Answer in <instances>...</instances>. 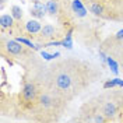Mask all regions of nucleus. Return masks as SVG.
<instances>
[{
	"instance_id": "423d86ee",
	"label": "nucleus",
	"mask_w": 123,
	"mask_h": 123,
	"mask_svg": "<svg viewBox=\"0 0 123 123\" xmlns=\"http://www.w3.org/2000/svg\"><path fill=\"white\" fill-rule=\"evenodd\" d=\"M88 8L94 15H98V17H108L105 13H108L105 6L101 3V1H90L88 3Z\"/></svg>"
},
{
	"instance_id": "0eeeda50",
	"label": "nucleus",
	"mask_w": 123,
	"mask_h": 123,
	"mask_svg": "<svg viewBox=\"0 0 123 123\" xmlns=\"http://www.w3.org/2000/svg\"><path fill=\"white\" fill-rule=\"evenodd\" d=\"M15 25V20L13 15L10 14H3L1 17H0V27H1V31L4 32L6 30H8L10 32H11V30L14 28Z\"/></svg>"
},
{
	"instance_id": "20e7f679",
	"label": "nucleus",
	"mask_w": 123,
	"mask_h": 123,
	"mask_svg": "<svg viewBox=\"0 0 123 123\" xmlns=\"http://www.w3.org/2000/svg\"><path fill=\"white\" fill-rule=\"evenodd\" d=\"M98 106H99L101 112L106 116L108 120H116L120 116V106L115 99H102L98 98Z\"/></svg>"
},
{
	"instance_id": "9b49d317",
	"label": "nucleus",
	"mask_w": 123,
	"mask_h": 123,
	"mask_svg": "<svg viewBox=\"0 0 123 123\" xmlns=\"http://www.w3.org/2000/svg\"><path fill=\"white\" fill-rule=\"evenodd\" d=\"M73 10H74L76 14H78L80 17L85 15V8L81 6V3H80L78 0H74V1H73Z\"/></svg>"
},
{
	"instance_id": "f03ea898",
	"label": "nucleus",
	"mask_w": 123,
	"mask_h": 123,
	"mask_svg": "<svg viewBox=\"0 0 123 123\" xmlns=\"http://www.w3.org/2000/svg\"><path fill=\"white\" fill-rule=\"evenodd\" d=\"M28 46H24L20 41H13V39L1 38V53L4 56H11V57H21V56H30V52L27 49Z\"/></svg>"
},
{
	"instance_id": "f257e3e1",
	"label": "nucleus",
	"mask_w": 123,
	"mask_h": 123,
	"mask_svg": "<svg viewBox=\"0 0 123 123\" xmlns=\"http://www.w3.org/2000/svg\"><path fill=\"white\" fill-rule=\"evenodd\" d=\"M50 69V77H49V84L50 90L57 92L60 97L71 98L83 90L87 81L84 73L90 71L88 64L81 62H62L57 64H53L49 67Z\"/></svg>"
},
{
	"instance_id": "7ed1b4c3",
	"label": "nucleus",
	"mask_w": 123,
	"mask_h": 123,
	"mask_svg": "<svg viewBox=\"0 0 123 123\" xmlns=\"http://www.w3.org/2000/svg\"><path fill=\"white\" fill-rule=\"evenodd\" d=\"M39 88L34 81H25L21 90V102L25 106H35L39 98Z\"/></svg>"
},
{
	"instance_id": "ddd939ff",
	"label": "nucleus",
	"mask_w": 123,
	"mask_h": 123,
	"mask_svg": "<svg viewBox=\"0 0 123 123\" xmlns=\"http://www.w3.org/2000/svg\"><path fill=\"white\" fill-rule=\"evenodd\" d=\"M108 63H109V66L112 67V71H113V73H117V66H116V63L113 62V59H112L111 56L108 57Z\"/></svg>"
},
{
	"instance_id": "9d476101",
	"label": "nucleus",
	"mask_w": 123,
	"mask_h": 123,
	"mask_svg": "<svg viewBox=\"0 0 123 123\" xmlns=\"http://www.w3.org/2000/svg\"><path fill=\"white\" fill-rule=\"evenodd\" d=\"M11 15L14 17L15 23H21V20H23V10L18 7V6H13L11 7Z\"/></svg>"
},
{
	"instance_id": "4468645a",
	"label": "nucleus",
	"mask_w": 123,
	"mask_h": 123,
	"mask_svg": "<svg viewBox=\"0 0 123 123\" xmlns=\"http://www.w3.org/2000/svg\"><path fill=\"white\" fill-rule=\"evenodd\" d=\"M0 1H1V8H3V7H4V3H6L7 0H0Z\"/></svg>"
},
{
	"instance_id": "1a4fd4ad",
	"label": "nucleus",
	"mask_w": 123,
	"mask_h": 123,
	"mask_svg": "<svg viewBox=\"0 0 123 123\" xmlns=\"http://www.w3.org/2000/svg\"><path fill=\"white\" fill-rule=\"evenodd\" d=\"M46 11L50 15H56L59 11V1L57 0H48L46 3Z\"/></svg>"
},
{
	"instance_id": "2eb2a0df",
	"label": "nucleus",
	"mask_w": 123,
	"mask_h": 123,
	"mask_svg": "<svg viewBox=\"0 0 123 123\" xmlns=\"http://www.w3.org/2000/svg\"><path fill=\"white\" fill-rule=\"evenodd\" d=\"M30 1H32V3H39L41 0H30Z\"/></svg>"
},
{
	"instance_id": "39448f33",
	"label": "nucleus",
	"mask_w": 123,
	"mask_h": 123,
	"mask_svg": "<svg viewBox=\"0 0 123 123\" xmlns=\"http://www.w3.org/2000/svg\"><path fill=\"white\" fill-rule=\"evenodd\" d=\"M56 35H57V28L52 24H46L42 27V30H41L37 38L39 41H53L56 38Z\"/></svg>"
},
{
	"instance_id": "f8f14e48",
	"label": "nucleus",
	"mask_w": 123,
	"mask_h": 123,
	"mask_svg": "<svg viewBox=\"0 0 123 123\" xmlns=\"http://www.w3.org/2000/svg\"><path fill=\"white\" fill-rule=\"evenodd\" d=\"M116 101H117V104L120 106V119L123 120V94L122 95H117L116 97Z\"/></svg>"
},
{
	"instance_id": "6e6552de",
	"label": "nucleus",
	"mask_w": 123,
	"mask_h": 123,
	"mask_svg": "<svg viewBox=\"0 0 123 123\" xmlns=\"http://www.w3.org/2000/svg\"><path fill=\"white\" fill-rule=\"evenodd\" d=\"M41 30H42V25H41V23H39L38 20H30L28 23L25 24V32H27L30 37L39 34Z\"/></svg>"
}]
</instances>
